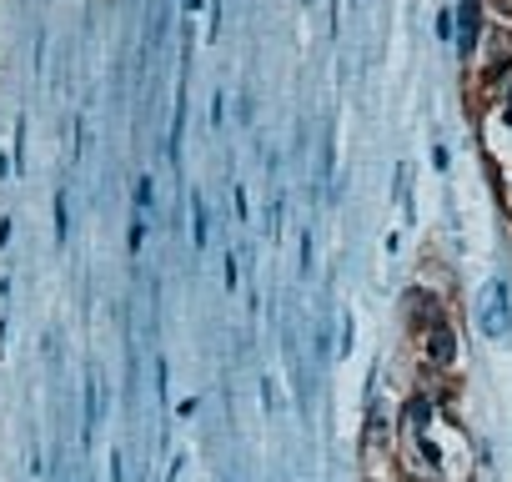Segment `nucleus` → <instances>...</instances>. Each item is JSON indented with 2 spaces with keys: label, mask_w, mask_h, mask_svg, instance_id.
<instances>
[{
  "label": "nucleus",
  "mask_w": 512,
  "mask_h": 482,
  "mask_svg": "<svg viewBox=\"0 0 512 482\" xmlns=\"http://www.w3.org/2000/svg\"><path fill=\"white\" fill-rule=\"evenodd\" d=\"M477 327L492 342H507L512 337V292H507V282H487L482 287V297H477Z\"/></svg>",
  "instance_id": "1"
},
{
  "label": "nucleus",
  "mask_w": 512,
  "mask_h": 482,
  "mask_svg": "<svg viewBox=\"0 0 512 482\" xmlns=\"http://www.w3.org/2000/svg\"><path fill=\"white\" fill-rule=\"evenodd\" d=\"M422 352H427V362H432V367H452V362H457V332H452L447 322H432V327H427Z\"/></svg>",
  "instance_id": "2"
},
{
  "label": "nucleus",
  "mask_w": 512,
  "mask_h": 482,
  "mask_svg": "<svg viewBox=\"0 0 512 482\" xmlns=\"http://www.w3.org/2000/svg\"><path fill=\"white\" fill-rule=\"evenodd\" d=\"M477 26H482L477 0H462V6H457V51H462V56L477 46Z\"/></svg>",
  "instance_id": "3"
},
{
  "label": "nucleus",
  "mask_w": 512,
  "mask_h": 482,
  "mask_svg": "<svg viewBox=\"0 0 512 482\" xmlns=\"http://www.w3.org/2000/svg\"><path fill=\"white\" fill-rule=\"evenodd\" d=\"M206 221H211V216H206V196L196 191V196H191V241H196V252L206 247Z\"/></svg>",
  "instance_id": "4"
},
{
  "label": "nucleus",
  "mask_w": 512,
  "mask_h": 482,
  "mask_svg": "<svg viewBox=\"0 0 512 482\" xmlns=\"http://www.w3.org/2000/svg\"><path fill=\"white\" fill-rule=\"evenodd\" d=\"M51 221H56V241H66V231H71V206H66V186H56V201H51Z\"/></svg>",
  "instance_id": "5"
},
{
  "label": "nucleus",
  "mask_w": 512,
  "mask_h": 482,
  "mask_svg": "<svg viewBox=\"0 0 512 482\" xmlns=\"http://www.w3.org/2000/svg\"><path fill=\"white\" fill-rule=\"evenodd\" d=\"M151 201H156V181L141 171V176H136V216H141V211H151Z\"/></svg>",
  "instance_id": "6"
},
{
  "label": "nucleus",
  "mask_w": 512,
  "mask_h": 482,
  "mask_svg": "<svg viewBox=\"0 0 512 482\" xmlns=\"http://www.w3.org/2000/svg\"><path fill=\"white\" fill-rule=\"evenodd\" d=\"M126 247H131V257L146 247V221L141 216H131V231H126Z\"/></svg>",
  "instance_id": "7"
},
{
  "label": "nucleus",
  "mask_w": 512,
  "mask_h": 482,
  "mask_svg": "<svg viewBox=\"0 0 512 482\" xmlns=\"http://www.w3.org/2000/svg\"><path fill=\"white\" fill-rule=\"evenodd\" d=\"M26 171V121H16V176Z\"/></svg>",
  "instance_id": "8"
},
{
  "label": "nucleus",
  "mask_w": 512,
  "mask_h": 482,
  "mask_svg": "<svg viewBox=\"0 0 512 482\" xmlns=\"http://www.w3.org/2000/svg\"><path fill=\"white\" fill-rule=\"evenodd\" d=\"M437 36H442V41H452V11H442V16H437Z\"/></svg>",
  "instance_id": "9"
},
{
  "label": "nucleus",
  "mask_w": 512,
  "mask_h": 482,
  "mask_svg": "<svg viewBox=\"0 0 512 482\" xmlns=\"http://www.w3.org/2000/svg\"><path fill=\"white\" fill-rule=\"evenodd\" d=\"M251 216V206H246V186H236V221H246Z\"/></svg>",
  "instance_id": "10"
},
{
  "label": "nucleus",
  "mask_w": 512,
  "mask_h": 482,
  "mask_svg": "<svg viewBox=\"0 0 512 482\" xmlns=\"http://www.w3.org/2000/svg\"><path fill=\"white\" fill-rule=\"evenodd\" d=\"M11 231H16V221H11V216H0V247H11Z\"/></svg>",
  "instance_id": "11"
},
{
  "label": "nucleus",
  "mask_w": 512,
  "mask_h": 482,
  "mask_svg": "<svg viewBox=\"0 0 512 482\" xmlns=\"http://www.w3.org/2000/svg\"><path fill=\"white\" fill-rule=\"evenodd\" d=\"M6 176H11V156H6V151H0V181H6Z\"/></svg>",
  "instance_id": "12"
},
{
  "label": "nucleus",
  "mask_w": 512,
  "mask_h": 482,
  "mask_svg": "<svg viewBox=\"0 0 512 482\" xmlns=\"http://www.w3.org/2000/svg\"><path fill=\"white\" fill-rule=\"evenodd\" d=\"M6 327H11V322H6V317H0V357H6Z\"/></svg>",
  "instance_id": "13"
},
{
  "label": "nucleus",
  "mask_w": 512,
  "mask_h": 482,
  "mask_svg": "<svg viewBox=\"0 0 512 482\" xmlns=\"http://www.w3.org/2000/svg\"><path fill=\"white\" fill-rule=\"evenodd\" d=\"M502 116H507V126H512V91H507V106H502Z\"/></svg>",
  "instance_id": "14"
},
{
  "label": "nucleus",
  "mask_w": 512,
  "mask_h": 482,
  "mask_svg": "<svg viewBox=\"0 0 512 482\" xmlns=\"http://www.w3.org/2000/svg\"><path fill=\"white\" fill-rule=\"evenodd\" d=\"M186 11H201V0H186Z\"/></svg>",
  "instance_id": "15"
}]
</instances>
